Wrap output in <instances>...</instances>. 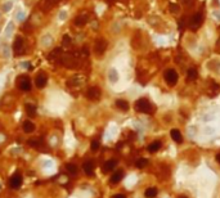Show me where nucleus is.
<instances>
[{"label": "nucleus", "instance_id": "1", "mask_svg": "<svg viewBox=\"0 0 220 198\" xmlns=\"http://www.w3.org/2000/svg\"><path fill=\"white\" fill-rule=\"evenodd\" d=\"M135 111L141 113H153L155 107H153L147 98H141L135 102Z\"/></svg>", "mask_w": 220, "mask_h": 198}, {"label": "nucleus", "instance_id": "2", "mask_svg": "<svg viewBox=\"0 0 220 198\" xmlns=\"http://www.w3.org/2000/svg\"><path fill=\"white\" fill-rule=\"evenodd\" d=\"M202 23H203V14L202 13H196V14H193V16L189 18L188 27L192 31H196V30H198V28L202 26Z\"/></svg>", "mask_w": 220, "mask_h": 198}, {"label": "nucleus", "instance_id": "3", "mask_svg": "<svg viewBox=\"0 0 220 198\" xmlns=\"http://www.w3.org/2000/svg\"><path fill=\"white\" fill-rule=\"evenodd\" d=\"M17 86L18 89L22 90V91H30L31 87H32V84H31V79L26 76V75H21L17 77Z\"/></svg>", "mask_w": 220, "mask_h": 198}, {"label": "nucleus", "instance_id": "4", "mask_svg": "<svg viewBox=\"0 0 220 198\" xmlns=\"http://www.w3.org/2000/svg\"><path fill=\"white\" fill-rule=\"evenodd\" d=\"M13 52H14V55H16V57L22 55V54L25 53V40H23V38L17 36V38L14 39V42H13Z\"/></svg>", "mask_w": 220, "mask_h": 198}, {"label": "nucleus", "instance_id": "5", "mask_svg": "<svg viewBox=\"0 0 220 198\" xmlns=\"http://www.w3.org/2000/svg\"><path fill=\"white\" fill-rule=\"evenodd\" d=\"M164 77H165V81H166V84L169 86H174L175 84L178 83V73L173 68L166 70L165 73H164Z\"/></svg>", "mask_w": 220, "mask_h": 198}, {"label": "nucleus", "instance_id": "6", "mask_svg": "<svg viewBox=\"0 0 220 198\" xmlns=\"http://www.w3.org/2000/svg\"><path fill=\"white\" fill-rule=\"evenodd\" d=\"M107 46H108V42L104 39H97L94 42V53L98 57L103 55L104 52L107 50Z\"/></svg>", "mask_w": 220, "mask_h": 198}, {"label": "nucleus", "instance_id": "7", "mask_svg": "<svg viewBox=\"0 0 220 198\" xmlns=\"http://www.w3.org/2000/svg\"><path fill=\"white\" fill-rule=\"evenodd\" d=\"M102 95V91L98 86H90L89 89L86 90V98L90 100H98Z\"/></svg>", "mask_w": 220, "mask_h": 198}, {"label": "nucleus", "instance_id": "8", "mask_svg": "<svg viewBox=\"0 0 220 198\" xmlns=\"http://www.w3.org/2000/svg\"><path fill=\"white\" fill-rule=\"evenodd\" d=\"M22 181H23V178H22V175L19 172H16V174H13L10 179H9V185L10 188L13 189H17L22 185Z\"/></svg>", "mask_w": 220, "mask_h": 198}, {"label": "nucleus", "instance_id": "9", "mask_svg": "<svg viewBox=\"0 0 220 198\" xmlns=\"http://www.w3.org/2000/svg\"><path fill=\"white\" fill-rule=\"evenodd\" d=\"M58 3V0H41L40 2V8L44 13H47L48 10H50L53 6Z\"/></svg>", "mask_w": 220, "mask_h": 198}, {"label": "nucleus", "instance_id": "10", "mask_svg": "<svg viewBox=\"0 0 220 198\" xmlns=\"http://www.w3.org/2000/svg\"><path fill=\"white\" fill-rule=\"evenodd\" d=\"M88 21H89V16L85 14V13H83V14H79L77 17H75L73 23H75V26H77V27H83V26H85L88 23Z\"/></svg>", "mask_w": 220, "mask_h": 198}, {"label": "nucleus", "instance_id": "11", "mask_svg": "<svg viewBox=\"0 0 220 198\" xmlns=\"http://www.w3.org/2000/svg\"><path fill=\"white\" fill-rule=\"evenodd\" d=\"M62 54H63L62 48H55L53 52H50V54L48 55V59H49L50 62H58V61L61 59Z\"/></svg>", "mask_w": 220, "mask_h": 198}, {"label": "nucleus", "instance_id": "12", "mask_svg": "<svg viewBox=\"0 0 220 198\" xmlns=\"http://www.w3.org/2000/svg\"><path fill=\"white\" fill-rule=\"evenodd\" d=\"M47 83H48V77H47V75L44 72H40L35 79V84H36V86H38L39 89H43V87L47 85Z\"/></svg>", "mask_w": 220, "mask_h": 198}, {"label": "nucleus", "instance_id": "13", "mask_svg": "<svg viewBox=\"0 0 220 198\" xmlns=\"http://www.w3.org/2000/svg\"><path fill=\"white\" fill-rule=\"evenodd\" d=\"M94 166H95L94 161H92V160H88L83 164V170L88 176H92V175L94 174Z\"/></svg>", "mask_w": 220, "mask_h": 198}, {"label": "nucleus", "instance_id": "14", "mask_svg": "<svg viewBox=\"0 0 220 198\" xmlns=\"http://www.w3.org/2000/svg\"><path fill=\"white\" fill-rule=\"evenodd\" d=\"M117 162H119V161L115 160V158L106 161L104 165H103V172H104V174H107V172H109V171L115 170V167L117 166Z\"/></svg>", "mask_w": 220, "mask_h": 198}, {"label": "nucleus", "instance_id": "15", "mask_svg": "<svg viewBox=\"0 0 220 198\" xmlns=\"http://www.w3.org/2000/svg\"><path fill=\"white\" fill-rule=\"evenodd\" d=\"M122 176H124V171H122V170H117V171L113 172V175L111 176V179H109V183H111L112 185L119 184V183L121 181V179H122Z\"/></svg>", "mask_w": 220, "mask_h": 198}, {"label": "nucleus", "instance_id": "16", "mask_svg": "<svg viewBox=\"0 0 220 198\" xmlns=\"http://www.w3.org/2000/svg\"><path fill=\"white\" fill-rule=\"evenodd\" d=\"M84 83V77L83 76H73L72 79L68 80V86H80V85H83Z\"/></svg>", "mask_w": 220, "mask_h": 198}, {"label": "nucleus", "instance_id": "17", "mask_svg": "<svg viewBox=\"0 0 220 198\" xmlns=\"http://www.w3.org/2000/svg\"><path fill=\"white\" fill-rule=\"evenodd\" d=\"M22 129H23L25 133L30 134V133H34L36 127H35V123H34L32 121L27 120V121H25V122H23V126H22Z\"/></svg>", "mask_w": 220, "mask_h": 198}, {"label": "nucleus", "instance_id": "18", "mask_svg": "<svg viewBox=\"0 0 220 198\" xmlns=\"http://www.w3.org/2000/svg\"><path fill=\"white\" fill-rule=\"evenodd\" d=\"M170 134H171V138H173L174 142H177V143H181L183 142V135L180 134V131L178 129H173Z\"/></svg>", "mask_w": 220, "mask_h": 198}, {"label": "nucleus", "instance_id": "19", "mask_svg": "<svg viewBox=\"0 0 220 198\" xmlns=\"http://www.w3.org/2000/svg\"><path fill=\"white\" fill-rule=\"evenodd\" d=\"M115 104H116L117 108H120L121 111H128L129 109V103L126 100H124V99H117Z\"/></svg>", "mask_w": 220, "mask_h": 198}, {"label": "nucleus", "instance_id": "20", "mask_svg": "<svg viewBox=\"0 0 220 198\" xmlns=\"http://www.w3.org/2000/svg\"><path fill=\"white\" fill-rule=\"evenodd\" d=\"M161 145H162V143H161L160 140H156V142H153V143H151L148 145V151L151 153H155V152H157L161 148Z\"/></svg>", "mask_w": 220, "mask_h": 198}, {"label": "nucleus", "instance_id": "21", "mask_svg": "<svg viewBox=\"0 0 220 198\" xmlns=\"http://www.w3.org/2000/svg\"><path fill=\"white\" fill-rule=\"evenodd\" d=\"M144 196L145 198H155L157 196V189L156 188H147L145 189V192H144Z\"/></svg>", "mask_w": 220, "mask_h": 198}, {"label": "nucleus", "instance_id": "22", "mask_svg": "<svg viewBox=\"0 0 220 198\" xmlns=\"http://www.w3.org/2000/svg\"><path fill=\"white\" fill-rule=\"evenodd\" d=\"M197 76H198V73H197L196 68H189L187 71V79L190 80V81H194V80L197 79Z\"/></svg>", "mask_w": 220, "mask_h": 198}, {"label": "nucleus", "instance_id": "23", "mask_svg": "<svg viewBox=\"0 0 220 198\" xmlns=\"http://www.w3.org/2000/svg\"><path fill=\"white\" fill-rule=\"evenodd\" d=\"M66 170H67V172L71 174V175H76L77 171H79V168H77V166L75 164H67L66 165Z\"/></svg>", "mask_w": 220, "mask_h": 198}, {"label": "nucleus", "instance_id": "24", "mask_svg": "<svg viewBox=\"0 0 220 198\" xmlns=\"http://www.w3.org/2000/svg\"><path fill=\"white\" fill-rule=\"evenodd\" d=\"M26 113L30 117H35L36 116V107L34 104H26Z\"/></svg>", "mask_w": 220, "mask_h": 198}, {"label": "nucleus", "instance_id": "25", "mask_svg": "<svg viewBox=\"0 0 220 198\" xmlns=\"http://www.w3.org/2000/svg\"><path fill=\"white\" fill-rule=\"evenodd\" d=\"M108 79L111 83H116L117 80H119V73H117L116 70H111L108 72Z\"/></svg>", "mask_w": 220, "mask_h": 198}, {"label": "nucleus", "instance_id": "26", "mask_svg": "<svg viewBox=\"0 0 220 198\" xmlns=\"http://www.w3.org/2000/svg\"><path fill=\"white\" fill-rule=\"evenodd\" d=\"M27 144L30 147H34V148H38V147H40L43 144V142H41V139H28Z\"/></svg>", "mask_w": 220, "mask_h": 198}, {"label": "nucleus", "instance_id": "27", "mask_svg": "<svg viewBox=\"0 0 220 198\" xmlns=\"http://www.w3.org/2000/svg\"><path fill=\"white\" fill-rule=\"evenodd\" d=\"M147 165H148V160L147 158H138L136 162H135V166L138 168H144Z\"/></svg>", "mask_w": 220, "mask_h": 198}, {"label": "nucleus", "instance_id": "28", "mask_svg": "<svg viewBox=\"0 0 220 198\" xmlns=\"http://www.w3.org/2000/svg\"><path fill=\"white\" fill-rule=\"evenodd\" d=\"M169 8H170L171 13H178V12L180 10V6H179L178 4H174V3H170V4H169Z\"/></svg>", "mask_w": 220, "mask_h": 198}, {"label": "nucleus", "instance_id": "29", "mask_svg": "<svg viewBox=\"0 0 220 198\" xmlns=\"http://www.w3.org/2000/svg\"><path fill=\"white\" fill-rule=\"evenodd\" d=\"M99 147H100V143H99V140H93L92 142V144H90V148H92V151H98L99 149Z\"/></svg>", "mask_w": 220, "mask_h": 198}, {"label": "nucleus", "instance_id": "30", "mask_svg": "<svg viewBox=\"0 0 220 198\" xmlns=\"http://www.w3.org/2000/svg\"><path fill=\"white\" fill-rule=\"evenodd\" d=\"M71 41H72V40H71V38H70L68 35H64V36H63V45H64V46H70V45H71Z\"/></svg>", "mask_w": 220, "mask_h": 198}, {"label": "nucleus", "instance_id": "31", "mask_svg": "<svg viewBox=\"0 0 220 198\" xmlns=\"http://www.w3.org/2000/svg\"><path fill=\"white\" fill-rule=\"evenodd\" d=\"M12 6H13V3H12V2L5 3V4H4V6H3V10H4V12H9V9L12 8Z\"/></svg>", "mask_w": 220, "mask_h": 198}, {"label": "nucleus", "instance_id": "32", "mask_svg": "<svg viewBox=\"0 0 220 198\" xmlns=\"http://www.w3.org/2000/svg\"><path fill=\"white\" fill-rule=\"evenodd\" d=\"M183 3H184V5L189 6V5H193V0H181Z\"/></svg>", "mask_w": 220, "mask_h": 198}, {"label": "nucleus", "instance_id": "33", "mask_svg": "<svg viewBox=\"0 0 220 198\" xmlns=\"http://www.w3.org/2000/svg\"><path fill=\"white\" fill-rule=\"evenodd\" d=\"M66 16H67V14H66L64 12H62V13L59 14V18H61V19H64V18H66Z\"/></svg>", "mask_w": 220, "mask_h": 198}, {"label": "nucleus", "instance_id": "34", "mask_svg": "<svg viewBox=\"0 0 220 198\" xmlns=\"http://www.w3.org/2000/svg\"><path fill=\"white\" fill-rule=\"evenodd\" d=\"M113 198H126L125 196H124V194H116Z\"/></svg>", "mask_w": 220, "mask_h": 198}, {"label": "nucleus", "instance_id": "35", "mask_svg": "<svg viewBox=\"0 0 220 198\" xmlns=\"http://www.w3.org/2000/svg\"><path fill=\"white\" fill-rule=\"evenodd\" d=\"M216 161L220 164V153H219V155H216Z\"/></svg>", "mask_w": 220, "mask_h": 198}, {"label": "nucleus", "instance_id": "36", "mask_svg": "<svg viewBox=\"0 0 220 198\" xmlns=\"http://www.w3.org/2000/svg\"><path fill=\"white\" fill-rule=\"evenodd\" d=\"M106 2H107L108 4H113V3H115V0H106Z\"/></svg>", "mask_w": 220, "mask_h": 198}, {"label": "nucleus", "instance_id": "37", "mask_svg": "<svg viewBox=\"0 0 220 198\" xmlns=\"http://www.w3.org/2000/svg\"><path fill=\"white\" fill-rule=\"evenodd\" d=\"M178 198H188V197H187V196H183V194H181V196H179Z\"/></svg>", "mask_w": 220, "mask_h": 198}]
</instances>
